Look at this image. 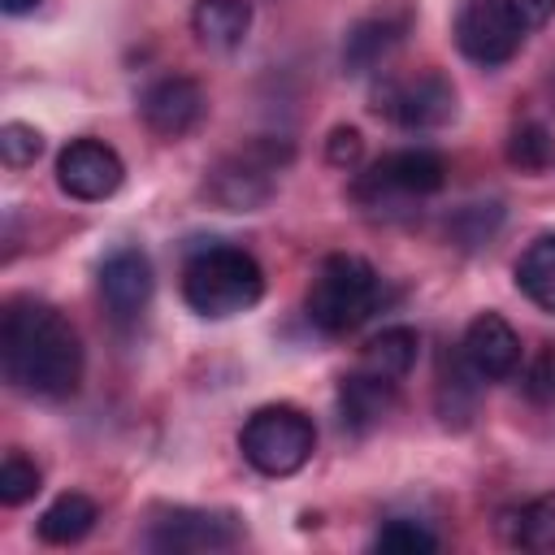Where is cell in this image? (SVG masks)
<instances>
[{
    "instance_id": "6da1fadb",
    "label": "cell",
    "mask_w": 555,
    "mask_h": 555,
    "mask_svg": "<svg viewBox=\"0 0 555 555\" xmlns=\"http://www.w3.org/2000/svg\"><path fill=\"white\" fill-rule=\"evenodd\" d=\"M0 369L4 382L35 399H65L82 382L78 330L43 299H9L0 317Z\"/></svg>"
},
{
    "instance_id": "7a4b0ae2",
    "label": "cell",
    "mask_w": 555,
    "mask_h": 555,
    "mask_svg": "<svg viewBox=\"0 0 555 555\" xmlns=\"http://www.w3.org/2000/svg\"><path fill=\"white\" fill-rule=\"evenodd\" d=\"M264 295V269L251 251L230 243H208L186 256L182 264V299L195 317L225 321L256 308Z\"/></svg>"
},
{
    "instance_id": "3957f363",
    "label": "cell",
    "mask_w": 555,
    "mask_h": 555,
    "mask_svg": "<svg viewBox=\"0 0 555 555\" xmlns=\"http://www.w3.org/2000/svg\"><path fill=\"white\" fill-rule=\"evenodd\" d=\"M386 299V286L377 278V269L364 256L351 251H334L321 260L308 295H304V317L312 330L343 338L351 330H360Z\"/></svg>"
},
{
    "instance_id": "277c9868",
    "label": "cell",
    "mask_w": 555,
    "mask_h": 555,
    "mask_svg": "<svg viewBox=\"0 0 555 555\" xmlns=\"http://www.w3.org/2000/svg\"><path fill=\"white\" fill-rule=\"evenodd\" d=\"M238 451L260 477H291L317 451V425L295 403H264L238 429Z\"/></svg>"
},
{
    "instance_id": "5b68a950",
    "label": "cell",
    "mask_w": 555,
    "mask_h": 555,
    "mask_svg": "<svg viewBox=\"0 0 555 555\" xmlns=\"http://www.w3.org/2000/svg\"><path fill=\"white\" fill-rule=\"evenodd\" d=\"M291 165V143H278L269 134L251 139L247 147L221 156L208 178H204V195L225 208V212H256L260 204L273 199L278 191V173Z\"/></svg>"
},
{
    "instance_id": "8992f818",
    "label": "cell",
    "mask_w": 555,
    "mask_h": 555,
    "mask_svg": "<svg viewBox=\"0 0 555 555\" xmlns=\"http://www.w3.org/2000/svg\"><path fill=\"white\" fill-rule=\"evenodd\" d=\"M442 182H447V160L434 147H399V152H386L382 160H373L351 182V199L382 212V208H399L408 199H429L442 191Z\"/></svg>"
},
{
    "instance_id": "52a82bcc",
    "label": "cell",
    "mask_w": 555,
    "mask_h": 555,
    "mask_svg": "<svg viewBox=\"0 0 555 555\" xmlns=\"http://www.w3.org/2000/svg\"><path fill=\"white\" fill-rule=\"evenodd\" d=\"M373 113L399 130H438L455 117V87L442 69L386 74L373 91Z\"/></svg>"
},
{
    "instance_id": "ba28073f",
    "label": "cell",
    "mask_w": 555,
    "mask_h": 555,
    "mask_svg": "<svg viewBox=\"0 0 555 555\" xmlns=\"http://www.w3.org/2000/svg\"><path fill=\"white\" fill-rule=\"evenodd\" d=\"M451 35H455V48L473 65H486V69L507 65L520 52V43L529 39V30L520 26V17L512 13L507 0H464Z\"/></svg>"
},
{
    "instance_id": "9c48e42d",
    "label": "cell",
    "mask_w": 555,
    "mask_h": 555,
    "mask_svg": "<svg viewBox=\"0 0 555 555\" xmlns=\"http://www.w3.org/2000/svg\"><path fill=\"white\" fill-rule=\"evenodd\" d=\"M243 538L238 516L230 512H204V507H173L152 520L147 551L160 555H204V551H230Z\"/></svg>"
},
{
    "instance_id": "30bf717a",
    "label": "cell",
    "mask_w": 555,
    "mask_h": 555,
    "mask_svg": "<svg viewBox=\"0 0 555 555\" xmlns=\"http://www.w3.org/2000/svg\"><path fill=\"white\" fill-rule=\"evenodd\" d=\"M121 182H126V165H121L117 147H108L104 139L82 134L56 152V186L69 199L95 204V199H108Z\"/></svg>"
},
{
    "instance_id": "8fae6325",
    "label": "cell",
    "mask_w": 555,
    "mask_h": 555,
    "mask_svg": "<svg viewBox=\"0 0 555 555\" xmlns=\"http://www.w3.org/2000/svg\"><path fill=\"white\" fill-rule=\"evenodd\" d=\"M204 108H208L204 87H199L195 78H186V74H165V78H156V82L139 95V117H143V126H147L152 134H160V139H182V134H191V130L199 126Z\"/></svg>"
},
{
    "instance_id": "7c38bea8",
    "label": "cell",
    "mask_w": 555,
    "mask_h": 555,
    "mask_svg": "<svg viewBox=\"0 0 555 555\" xmlns=\"http://www.w3.org/2000/svg\"><path fill=\"white\" fill-rule=\"evenodd\" d=\"M460 360L468 364V373L477 382H503L520 369V334L499 312H477L464 325Z\"/></svg>"
},
{
    "instance_id": "4fadbf2b",
    "label": "cell",
    "mask_w": 555,
    "mask_h": 555,
    "mask_svg": "<svg viewBox=\"0 0 555 555\" xmlns=\"http://www.w3.org/2000/svg\"><path fill=\"white\" fill-rule=\"evenodd\" d=\"M156 278H152V260L139 247H117L104 256L100 264V295L108 304V312L117 321H139L152 304Z\"/></svg>"
},
{
    "instance_id": "5bb4252c",
    "label": "cell",
    "mask_w": 555,
    "mask_h": 555,
    "mask_svg": "<svg viewBox=\"0 0 555 555\" xmlns=\"http://www.w3.org/2000/svg\"><path fill=\"white\" fill-rule=\"evenodd\" d=\"M403 35H408V9L364 13L343 39V69L347 74H373L377 65L390 61V52L403 43Z\"/></svg>"
},
{
    "instance_id": "9a60e30c",
    "label": "cell",
    "mask_w": 555,
    "mask_h": 555,
    "mask_svg": "<svg viewBox=\"0 0 555 555\" xmlns=\"http://www.w3.org/2000/svg\"><path fill=\"white\" fill-rule=\"evenodd\" d=\"M395 399H399V382L377 377V373H369V369H360V364L338 382V416H343V425L356 429V434L377 429V425L395 412Z\"/></svg>"
},
{
    "instance_id": "2e32d148",
    "label": "cell",
    "mask_w": 555,
    "mask_h": 555,
    "mask_svg": "<svg viewBox=\"0 0 555 555\" xmlns=\"http://www.w3.org/2000/svg\"><path fill=\"white\" fill-rule=\"evenodd\" d=\"M191 30L204 48L230 52L247 39L251 30V0H195L191 9Z\"/></svg>"
},
{
    "instance_id": "e0dca14e",
    "label": "cell",
    "mask_w": 555,
    "mask_h": 555,
    "mask_svg": "<svg viewBox=\"0 0 555 555\" xmlns=\"http://www.w3.org/2000/svg\"><path fill=\"white\" fill-rule=\"evenodd\" d=\"M95 520H100V507H95L87 494L65 490L61 499H52V503L43 507V516L35 520V533H39V542H48V546H74V542H82V538L95 529Z\"/></svg>"
},
{
    "instance_id": "ac0fdd59",
    "label": "cell",
    "mask_w": 555,
    "mask_h": 555,
    "mask_svg": "<svg viewBox=\"0 0 555 555\" xmlns=\"http://www.w3.org/2000/svg\"><path fill=\"white\" fill-rule=\"evenodd\" d=\"M416 356H421V334L412 325H386L382 334H373L364 343L360 369H369L377 377H390V382H403L416 369Z\"/></svg>"
},
{
    "instance_id": "d6986e66",
    "label": "cell",
    "mask_w": 555,
    "mask_h": 555,
    "mask_svg": "<svg viewBox=\"0 0 555 555\" xmlns=\"http://www.w3.org/2000/svg\"><path fill=\"white\" fill-rule=\"evenodd\" d=\"M516 291L542 308V312H555V234H538L520 260H516Z\"/></svg>"
},
{
    "instance_id": "ffe728a7",
    "label": "cell",
    "mask_w": 555,
    "mask_h": 555,
    "mask_svg": "<svg viewBox=\"0 0 555 555\" xmlns=\"http://www.w3.org/2000/svg\"><path fill=\"white\" fill-rule=\"evenodd\" d=\"M503 538L516 551H555V494H538L503 516Z\"/></svg>"
},
{
    "instance_id": "44dd1931",
    "label": "cell",
    "mask_w": 555,
    "mask_h": 555,
    "mask_svg": "<svg viewBox=\"0 0 555 555\" xmlns=\"http://www.w3.org/2000/svg\"><path fill=\"white\" fill-rule=\"evenodd\" d=\"M477 408V377L468 373V364L455 356L451 360V373H447V360H442V373H438V416L447 425H468Z\"/></svg>"
},
{
    "instance_id": "7402d4cb",
    "label": "cell",
    "mask_w": 555,
    "mask_h": 555,
    "mask_svg": "<svg viewBox=\"0 0 555 555\" xmlns=\"http://www.w3.org/2000/svg\"><path fill=\"white\" fill-rule=\"evenodd\" d=\"M555 156V143H551V130L542 121H520L512 126L507 134V165L520 169V173H542Z\"/></svg>"
},
{
    "instance_id": "603a6c76",
    "label": "cell",
    "mask_w": 555,
    "mask_h": 555,
    "mask_svg": "<svg viewBox=\"0 0 555 555\" xmlns=\"http://www.w3.org/2000/svg\"><path fill=\"white\" fill-rule=\"evenodd\" d=\"M373 551H390V555H416V551H438V533H429L421 520L395 516L373 533Z\"/></svg>"
},
{
    "instance_id": "cb8c5ba5",
    "label": "cell",
    "mask_w": 555,
    "mask_h": 555,
    "mask_svg": "<svg viewBox=\"0 0 555 555\" xmlns=\"http://www.w3.org/2000/svg\"><path fill=\"white\" fill-rule=\"evenodd\" d=\"M39 468L22 455V451H9L4 455V464H0V503L4 507H22V503H30L35 494H39Z\"/></svg>"
},
{
    "instance_id": "d4e9b609",
    "label": "cell",
    "mask_w": 555,
    "mask_h": 555,
    "mask_svg": "<svg viewBox=\"0 0 555 555\" xmlns=\"http://www.w3.org/2000/svg\"><path fill=\"white\" fill-rule=\"evenodd\" d=\"M39 152H43V134H39L35 126H26V121H4V126H0V160H4L9 169L35 165Z\"/></svg>"
},
{
    "instance_id": "484cf974",
    "label": "cell",
    "mask_w": 555,
    "mask_h": 555,
    "mask_svg": "<svg viewBox=\"0 0 555 555\" xmlns=\"http://www.w3.org/2000/svg\"><path fill=\"white\" fill-rule=\"evenodd\" d=\"M364 156V139L356 126H334L330 139H325V160L338 165V169H356Z\"/></svg>"
},
{
    "instance_id": "4316f807",
    "label": "cell",
    "mask_w": 555,
    "mask_h": 555,
    "mask_svg": "<svg viewBox=\"0 0 555 555\" xmlns=\"http://www.w3.org/2000/svg\"><path fill=\"white\" fill-rule=\"evenodd\" d=\"M525 395L533 403H555V347H546L529 369H525Z\"/></svg>"
},
{
    "instance_id": "83f0119b",
    "label": "cell",
    "mask_w": 555,
    "mask_h": 555,
    "mask_svg": "<svg viewBox=\"0 0 555 555\" xmlns=\"http://www.w3.org/2000/svg\"><path fill=\"white\" fill-rule=\"evenodd\" d=\"M512 4V13L520 17V26L533 35V30H542L551 17H555V0H507Z\"/></svg>"
},
{
    "instance_id": "f1b7e54d",
    "label": "cell",
    "mask_w": 555,
    "mask_h": 555,
    "mask_svg": "<svg viewBox=\"0 0 555 555\" xmlns=\"http://www.w3.org/2000/svg\"><path fill=\"white\" fill-rule=\"evenodd\" d=\"M39 0H0V9L9 13V17H17V13H30Z\"/></svg>"
}]
</instances>
